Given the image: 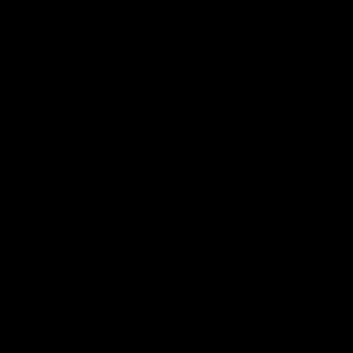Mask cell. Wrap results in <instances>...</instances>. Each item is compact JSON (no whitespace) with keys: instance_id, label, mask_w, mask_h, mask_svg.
<instances>
[]
</instances>
